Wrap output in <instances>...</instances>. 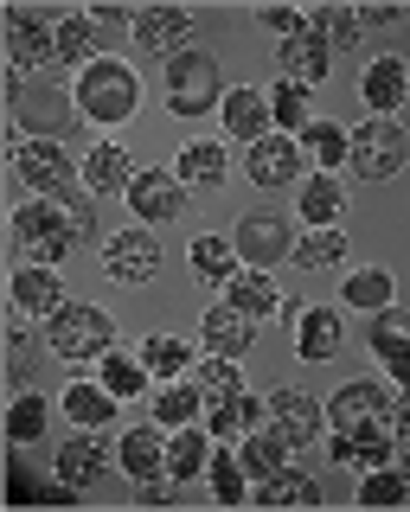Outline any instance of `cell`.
<instances>
[{
	"mask_svg": "<svg viewBox=\"0 0 410 512\" xmlns=\"http://www.w3.org/2000/svg\"><path fill=\"white\" fill-rule=\"evenodd\" d=\"M212 448H218V436H212L205 423L173 429V436H167V474H173V480H199L205 468H212Z\"/></svg>",
	"mask_w": 410,
	"mask_h": 512,
	"instance_id": "26",
	"label": "cell"
},
{
	"mask_svg": "<svg viewBox=\"0 0 410 512\" xmlns=\"http://www.w3.org/2000/svg\"><path fill=\"white\" fill-rule=\"evenodd\" d=\"M186 256H193V276H199V282H218V288H225V282L244 269V263H238V244H231V237H212V231H199Z\"/></svg>",
	"mask_w": 410,
	"mask_h": 512,
	"instance_id": "38",
	"label": "cell"
},
{
	"mask_svg": "<svg viewBox=\"0 0 410 512\" xmlns=\"http://www.w3.org/2000/svg\"><path fill=\"white\" fill-rule=\"evenodd\" d=\"M257 423H270V397L238 391V397H218V404H205V429H212L218 442H225V436H244V429H257Z\"/></svg>",
	"mask_w": 410,
	"mask_h": 512,
	"instance_id": "28",
	"label": "cell"
},
{
	"mask_svg": "<svg viewBox=\"0 0 410 512\" xmlns=\"http://www.w3.org/2000/svg\"><path fill=\"white\" fill-rule=\"evenodd\" d=\"M116 404H122V397L109 391L103 378H77L71 391H65V416H71L77 429H103L109 416H116Z\"/></svg>",
	"mask_w": 410,
	"mask_h": 512,
	"instance_id": "32",
	"label": "cell"
},
{
	"mask_svg": "<svg viewBox=\"0 0 410 512\" xmlns=\"http://www.w3.org/2000/svg\"><path fill=\"white\" fill-rule=\"evenodd\" d=\"M103 52H97V26H90V13H58V71H90Z\"/></svg>",
	"mask_w": 410,
	"mask_h": 512,
	"instance_id": "30",
	"label": "cell"
},
{
	"mask_svg": "<svg viewBox=\"0 0 410 512\" xmlns=\"http://www.w3.org/2000/svg\"><path fill=\"white\" fill-rule=\"evenodd\" d=\"M359 506H410V474L398 468V461L366 468L359 474Z\"/></svg>",
	"mask_w": 410,
	"mask_h": 512,
	"instance_id": "44",
	"label": "cell"
},
{
	"mask_svg": "<svg viewBox=\"0 0 410 512\" xmlns=\"http://www.w3.org/2000/svg\"><path fill=\"white\" fill-rule=\"evenodd\" d=\"M129 186H135V160L129 148H116V141H97V148L84 154V192L90 199H129Z\"/></svg>",
	"mask_w": 410,
	"mask_h": 512,
	"instance_id": "18",
	"label": "cell"
},
{
	"mask_svg": "<svg viewBox=\"0 0 410 512\" xmlns=\"http://www.w3.org/2000/svg\"><path fill=\"white\" fill-rule=\"evenodd\" d=\"M212 500L218 506H250V487H257V474L244 468V448H212Z\"/></svg>",
	"mask_w": 410,
	"mask_h": 512,
	"instance_id": "31",
	"label": "cell"
},
{
	"mask_svg": "<svg viewBox=\"0 0 410 512\" xmlns=\"http://www.w3.org/2000/svg\"><path fill=\"white\" fill-rule=\"evenodd\" d=\"M404 96H410V64L398 52L366 58V71H359V103H366V116H398Z\"/></svg>",
	"mask_w": 410,
	"mask_h": 512,
	"instance_id": "12",
	"label": "cell"
},
{
	"mask_svg": "<svg viewBox=\"0 0 410 512\" xmlns=\"http://www.w3.org/2000/svg\"><path fill=\"white\" fill-rule=\"evenodd\" d=\"M372 416H391V391L372 384V378L340 384V391L327 397V429H359V423H372Z\"/></svg>",
	"mask_w": 410,
	"mask_h": 512,
	"instance_id": "20",
	"label": "cell"
},
{
	"mask_svg": "<svg viewBox=\"0 0 410 512\" xmlns=\"http://www.w3.org/2000/svg\"><path fill=\"white\" fill-rule=\"evenodd\" d=\"M238 448H244V468L250 474H276L282 468V461H289V436H282V423H276V416H270V423H257V429H244V436H238Z\"/></svg>",
	"mask_w": 410,
	"mask_h": 512,
	"instance_id": "33",
	"label": "cell"
},
{
	"mask_svg": "<svg viewBox=\"0 0 410 512\" xmlns=\"http://www.w3.org/2000/svg\"><path fill=\"white\" fill-rule=\"evenodd\" d=\"M250 327H257V320L250 314H238L225 301V308H205V352H225V359H244L250 352Z\"/></svg>",
	"mask_w": 410,
	"mask_h": 512,
	"instance_id": "35",
	"label": "cell"
},
{
	"mask_svg": "<svg viewBox=\"0 0 410 512\" xmlns=\"http://www.w3.org/2000/svg\"><path fill=\"white\" fill-rule=\"evenodd\" d=\"M225 103V77H218V52L212 45H186L167 58V109L173 116H205Z\"/></svg>",
	"mask_w": 410,
	"mask_h": 512,
	"instance_id": "4",
	"label": "cell"
},
{
	"mask_svg": "<svg viewBox=\"0 0 410 512\" xmlns=\"http://www.w3.org/2000/svg\"><path fill=\"white\" fill-rule=\"evenodd\" d=\"M71 103H77V116L97 122V128L129 122V116H135V103H141V77H135V64H122V58H97L90 71H77V77H71Z\"/></svg>",
	"mask_w": 410,
	"mask_h": 512,
	"instance_id": "3",
	"label": "cell"
},
{
	"mask_svg": "<svg viewBox=\"0 0 410 512\" xmlns=\"http://www.w3.org/2000/svg\"><path fill=\"white\" fill-rule=\"evenodd\" d=\"M45 423H52V410H45V397H39V391H20V397L7 404V442H13V448L39 442V436H45Z\"/></svg>",
	"mask_w": 410,
	"mask_h": 512,
	"instance_id": "45",
	"label": "cell"
},
{
	"mask_svg": "<svg viewBox=\"0 0 410 512\" xmlns=\"http://www.w3.org/2000/svg\"><path fill=\"white\" fill-rule=\"evenodd\" d=\"M225 301H231L238 314H250V320H282V314L302 308V301H282V288H276L270 269H250V263L225 282Z\"/></svg>",
	"mask_w": 410,
	"mask_h": 512,
	"instance_id": "13",
	"label": "cell"
},
{
	"mask_svg": "<svg viewBox=\"0 0 410 512\" xmlns=\"http://www.w3.org/2000/svg\"><path fill=\"white\" fill-rule=\"evenodd\" d=\"M97 378H103L116 397H148V384H154L148 359H141V352H116V346H109L103 359H97Z\"/></svg>",
	"mask_w": 410,
	"mask_h": 512,
	"instance_id": "39",
	"label": "cell"
},
{
	"mask_svg": "<svg viewBox=\"0 0 410 512\" xmlns=\"http://www.w3.org/2000/svg\"><path fill=\"white\" fill-rule=\"evenodd\" d=\"M0 45H7V71H45L58 64V20L52 13H33V7H13L0 20Z\"/></svg>",
	"mask_w": 410,
	"mask_h": 512,
	"instance_id": "5",
	"label": "cell"
},
{
	"mask_svg": "<svg viewBox=\"0 0 410 512\" xmlns=\"http://www.w3.org/2000/svg\"><path fill=\"white\" fill-rule=\"evenodd\" d=\"M7 237H13V250H20L26 263H52V269L65 263L77 244H84V231H77L65 192H58V199H26V205H13Z\"/></svg>",
	"mask_w": 410,
	"mask_h": 512,
	"instance_id": "1",
	"label": "cell"
},
{
	"mask_svg": "<svg viewBox=\"0 0 410 512\" xmlns=\"http://www.w3.org/2000/svg\"><path fill=\"white\" fill-rule=\"evenodd\" d=\"M103 269H109V282H154L161 276V237L148 231V224H129V231H109V244H103Z\"/></svg>",
	"mask_w": 410,
	"mask_h": 512,
	"instance_id": "8",
	"label": "cell"
},
{
	"mask_svg": "<svg viewBox=\"0 0 410 512\" xmlns=\"http://www.w3.org/2000/svg\"><path fill=\"white\" fill-rule=\"evenodd\" d=\"M263 26H270L276 39H295V32H308V13L302 7H263Z\"/></svg>",
	"mask_w": 410,
	"mask_h": 512,
	"instance_id": "48",
	"label": "cell"
},
{
	"mask_svg": "<svg viewBox=\"0 0 410 512\" xmlns=\"http://www.w3.org/2000/svg\"><path fill=\"white\" fill-rule=\"evenodd\" d=\"M282 77L289 84H327V71H334V45H327V32H314V20H308V32H295V39H282Z\"/></svg>",
	"mask_w": 410,
	"mask_h": 512,
	"instance_id": "16",
	"label": "cell"
},
{
	"mask_svg": "<svg viewBox=\"0 0 410 512\" xmlns=\"http://www.w3.org/2000/svg\"><path fill=\"white\" fill-rule=\"evenodd\" d=\"M129 205H135L141 224H173L186 212V180H180V173H135Z\"/></svg>",
	"mask_w": 410,
	"mask_h": 512,
	"instance_id": "17",
	"label": "cell"
},
{
	"mask_svg": "<svg viewBox=\"0 0 410 512\" xmlns=\"http://www.w3.org/2000/svg\"><path fill=\"white\" fill-rule=\"evenodd\" d=\"M391 448H398V429H391V416H372V423H359V429H327V455H334L340 468H353V474L385 468Z\"/></svg>",
	"mask_w": 410,
	"mask_h": 512,
	"instance_id": "9",
	"label": "cell"
},
{
	"mask_svg": "<svg viewBox=\"0 0 410 512\" xmlns=\"http://www.w3.org/2000/svg\"><path fill=\"white\" fill-rule=\"evenodd\" d=\"M295 141H302V160H308L314 173H334V167H346V154H353V128L321 122V116H314Z\"/></svg>",
	"mask_w": 410,
	"mask_h": 512,
	"instance_id": "27",
	"label": "cell"
},
{
	"mask_svg": "<svg viewBox=\"0 0 410 512\" xmlns=\"http://www.w3.org/2000/svg\"><path fill=\"white\" fill-rule=\"evenodd\" d=\"M45 346H52L58 359H71V365H90V359H103V352L116 346V314L97 308V301H84V295H65L52 314H45Z\"/></svg>",
	"mask_w": 410,
	"mask_h": 512,
	"instance_id": "2",
	"label": "cell"
},
{
	"mask_svg": "<svg viewBox=\"0 0 410 512\" xmlns=\"http://www.w3.org/2000/svg\"><path fill=\"white\" fill-rule=\"evenodd\" d=\"M167 436H173V429H161V423H141V429H129V436L116 442L122 474H135V480L167 474Z\"/></svg>",
	"mask_w": 410,
	"mask_h": 512,
	"instance_id": "23",
	"label": "cell"
},
{
	"mask_svg": "<svg viewBox=\"0 0 410 512\" xmlns=\"http://www.w3.org/2000/svg\"><path fill=\"white\" fill-rule=\"evenodd\" d=\"M359 20H366V26H398L404 13H398V7H366V13H359Z\"/></svg>",
	"mask_w": 410,
	"mask_h": 512,
	"instance_id": "50",
	"label": "cell"
},
{
	"mask_svg": "<svg viewBox=\"0 0 410 512\" xmlns=\"http://www.w3.org/2000/svg\"><path fill=\"white\" fill-rule=\"evenodd\" d=\"M135 352H141V359H148V372L161 378V384H167V378H186V372H193V365H199V352L186 346L180 333H148V340H141Z\"/></svg>",
	"mask_w": 410,
	"mask_h": 512,
	"instance_id": "37",
	"label": "cell"
},
{
	"mask_svg": "<svg viewBox=\"0 0 410 512\" xmlns=\"http://www.w3.org/2000/svg\"><path fill=\"white\" fill-rule=\"evenodd\" d=\"M404 154H410V141H404L398 116H366L353 128V154H346V167H353L359 180H391V173L404 167Z\"/></svg>",
	"mask_w": 410,
	"mask_h": 512,
	"instance_id": "6",
	"label": "cell"
},
{
	"mask_svg": "<svg viewBox=\"0 0 410 512\" xmlns=\"http://www.w3.org/2000/svg\"><path fill=\"white\" fill-rule=\"evenodd\" d=\"M270 416L282 423V436H289L295 448L314 442L327 429V404H314L308 391H295V384H282V391H270Z\"/></svg>",
	"mask_w": 410,
	"mask_h": 512,
	"instance_id": "22",
	"label": "cell"
},
{
	"mask_svg": "<svg viewBox=\"0 0 410 512\" xmlns=\"http://www.w3.org/2000/svg\"><path fill=\"white\" fill-rule=\"evenodd\" d=\"M7 295H13V308H20L26 320H45L58 301H65V282H58L52 263H20L13 282H7Z\"/></svg>",
	"mask_w": 410,
	"mask_h": 512,
	"instance_id": "19",
	"label": "cell"
},
{
	"mask_svg": "<svg viewBox=\"0 0 410 512\" xmlns=\"http://www.w3.org/2000/svg\"><path fill=\"white\" fill-rule=\"evenodd\" d=\"M90 13V26L97 32H116V26H135V13H122V7H84Z\"/></svg>",
	"mask_w": 410,
	"mask_h": 512,
	"instance_id": "49",
	"label": "cell"
},
{
	"mask_svg": "<svg viewBox=\"0 0 410 512\" xmlns=\"http://www.w3.org/2000/svg\"><path fill=\"white\" fill-rule=\"evenodd\" d=\"M308 20H314V32H327V45H334V52H340V45H353L359 32H366L359 7H314Z\"/></svg>",
	"mask_w": 410,
	"mask_h": 512,
	"instance_id": "47",
	"label": "cell"
},
{
	"mask_svg": "<svg viewBox=\"0 0 410 512\" xmlns=\"http://www.w3.org/2000/svg\"><path fill=\"white\" fill-rule=\"evenodd\" d=\"M154 423L161 429H186V423H205V391L193 378H167L154 391Z\"/></svg>",
	"mask_w": 410,
	"mask_h": 512,
	"instance_id": "29",
	"label": "cell"
},
{
	"mask_svg": "<svg viewBox=\"0 0 410 512\" xmlns=\"http://www.w3.org/2000/svg\"><path fill=\"white\" fill-rule=\"evenodd\" d=\"M135 45L141 52H186V45H199L193 32H199V20H193V7H141L135 13Z\"/></svg>",
	"mask_w": 410,
	"mask_h": 512,
	"instance_id": "11",
	"label": "cell"
},
{
	"mask_svg": "<svg viewBox=\"0 0 410 512\" xmlns=\"http://www.w3.org/2000/svg\"><path fill=\"white\" fill-rule=\"evenodd\" d=\"M372 352L385 359V372L410 391V327H404V320L391 314V308H385V314H372Z\"/></svg>",
	"mask_w": 410,
	"mask_h": 512,
	"instance_id": "34",
	"label": "cell"
},
{
	"mask_svg": "<svg viewBox=\"0 0 410 512\" xmlns=\"http://www.w3.org/2000/svg\"><path fill=\"white\" fill-rule=\"evenodd\" d=\"M173 173H180L186 186H218L231 173V160L218 141H193V148H180V160H173Z\"/></svg>",
	"mask_w": 410,
	"mask_h": 512,
	"instance_id": "43",
	"label": "cell"
},
{
	"mask_svg": "<svg viewBox=\"0 0 410 512\" xmlns=\"http://www.w3.org/2000/svg\"><path fill=\"white\" fill-rule=\"evenodd\" d=\"M231 244H238V256L250 269L295 263V231H289V218H276V212H250L238 231H231Z\"/></svg>",
	"mask_w": 410,
	"mask_h": 512,
	"instance_id": "10",
	"label": "cell"
},
{
	"mask_svg": "<svg viewBox=\"0 0 410 512\" xmlns=\"http://www.w3.org/2000/svg\"><path fill=\"white\" fill-rule=\"evenodd\" d=\"M295 263L302 269H340L346 263V231L340 224H321V231L308 224V231L295 237Z\"/></svg>",
	"mask_w": 410,
	"mask_h": 512,
	"instance_id": "41",
	"label": "cell"
},
{
	"mask_svg": "<svg viewBox=\"0 0 410 512\" xmlns=\"http://www.w3.org/2000/svg\"><path fill=\"white\" fill-rule=\"evenodd\" d=\"M109 468V448L90 436V429H77V436L58 442V480H71V487H97Z\"/></svg>",
	"mask_w": 410,
	"mask_h": 512,
	"instance_id": "25",
	"label": "cell"
},
{
	"mask_svg": "<svg viewBox=\"0 0 410 512\" xmlns=\"http://www.w3.org/2000/svg\"><path fill=\"white\" fill-rule=\"evenodd\" d=\"M270 122H276V135H302V128L314 122V90L282 77V84L270 90Z\"/></svg>",
	"mask_w": 410,
	"mask_h": 512,
	"instance_id": "40",
	"label": "cell"
},
{
	"mask_svg": "<svg viewBox=\"0 0 410 512\" xmlns=\"http://www.w3.org/2000/svg\"><path fill=\"white\" fill-rule=\"evenodd\" d=\"M250 506H270V512H282V506H321V480H314L308 468H295V461H282L276 474H263L257 487H250Z\"/></svg>",
	"mask_w": 410,
	"mask_h": 512,
	"instance_id": "21",
	"label": "cell"
},
{
	"mask_svg": "<svg viewBox=\"0 0 410 512\" xmlns=\"http://www.w3.org/2000/svg\"><path fill=\"white\" fill-rule=\"evenodd\" d=\"M295 212H302V224H340V212H346V192H340V180L334 173H314V180H302V192H295Z\"/></svg>",
	"mask_w": 410,
	"mask_h": 512,
	"instance_id": "36",
	"label": "cell"
},
{
	"mask_svg": "<svg viewBox=\"0 0 410 512\" xmlns=\"http://www.w3.org/2000/svg\"><path fill=\"white\" fill-rule=\"evenodd\" d=\"M346 340V327H340V308H295V352H302L308 365H321V359H334Z\"/></svg>",
	"mask_w": 410,
	"mask_h": 512,
	"instance_id": "24",
	"label": "cell"
},
{
	"mask_svg": "<svg viewBox=\"0 0 410 512\" xmlns=\"http://www.w3.org/2000/svg\"><path fill=\"white\" fill-rule=\"evenodd\" d=\"M13 173H20L39 199H58V192L84 186V160L65 154V141H26V148L13 154Z\"/></svg>",
	"mask_w": 410,
	"mask_h": 512,
	"instance_id": "7",
	"label": "cell"
},
{
	"mask_svg": "<svg viewBox=\"0 0 410 512\" xmlns=\"http://www.w3.org/2000/svg\"><path fill=\"white\" fill-rule=\"evenodd\" d=\"M218 122H225V135H231V141L257 148V141L276 128V122H270V90H257V84L225 90V103H218Z\"/></svg>",
	"mask_w": 410,
	"mask_h": 512,
	"instance_id": "15",
	"label": "cell"
},
{
	"mask_svg": "<svg viewBox=\"0 0 410 512\" xmlns=\"http://www.w3.org/2000/svg\"><path fill=\"white\" fill-rule=\"evenodd\" d=\"M205 391V404H218V397H238L244 391V378H238V359H225V352H205V359L186 372Z\"/></svg>",
	"mask_w": 410,
	"mask_h": 512,
	"instance_id": "46",
	"label": "cell"
},
{
	"mask_svg": "<svg viewBox=\"0 0 410 512\" xmlns=\"http://www.w3.org/2000/svg\"><path fill=\"white\" fill-rule=\"evenodd\" d=\"M302 167H308V160H302V141H295V135H276V128L244 154V173L257 186H295V180H302Z\"/></svg>",
	"mask_w": 410,
	"mask_h": 512,
	"instance_id": "14",
	"label": "cell"
},
{
	"mask_svg": "<svg viewBox=\"0 0 410 512\" xmlns=\"http://www.w3.org/2000/svg\"><path fill=\"white\" fill-rule=\"evenodd\" d=\"M391 295H398V282H391L385 269H353L346 288H340V301H346V308H359V314H385Z\"/></svg>",
	"mask_w": 410,
	"mask_h": 512,
	"instance_id": "42",
	"label": "cell"
}]
</instances>
